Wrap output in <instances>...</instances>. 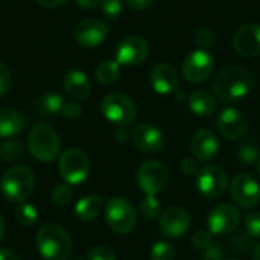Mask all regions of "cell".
<instances>
[{"mask_svg":"<svg viewBox=\"0 0 260 260\" xmlns=\"http://www.w3.org/2000/svg\"><path fill=\"white\" fill-rule=\"evenodd\" d=\"M254 85L253 73L242 66L224 69L213 81V93L222 102H235L245 98Z\"/></svg>","mask_w":260,"mask_h":260,"instance_id":"6da1fadb","label":"cell"},{"mask_svg":"<svg viewBox=\"0 0 260 260\" xmlns=\"http://www.w3.org/2000/svg\"><path fill=\"white\" fill-rule=\"evenodd\" d=\"M35 242L43 260H67L72 253V239L66 229L58 224L43 225Z\"/></svg>","mask_w":260,"mask_h":260,"instance_id":"7a4b0ae2","label":"cell"},{"mask_svg":"<svg viewBox=\"0 0 260 260\" xmlns=\"http://www.w3.org/2000/svg\"><path fill=\"white\" fill-rule=\"evenodd\" d=\"M35 187L34 172L23 165L12 166L0 180L2 195L11 203H24Z\"/></svg>","mask_w":260,"mask_h":260,"instance_id":"3957f363","label":"cell"},{"mask_svg":"<svg viewBox=\"0 0 260 260\" xmlns=\"http://www.w3.org/2000/svg\"><path fill=\"white\" fill-rule=\"evenodd\" d=\"M27 148L34 158L43 163L53 161L61 149V142L53 128L46 123L35 125L27 139Z\"/></svg>","mask_w":260,"mask_h":260,"instance_id":"277c9868","label":"cell"},{"mask_svg":"<svg viewBox=\"0 0 260 260\" xmlns=\"http://www.w3.org/2000/svg\"><path fill=\"white\" fill-rule=\"evenodd\" d=\"M105 221L113 232L126 235L133 232L137 224V212L134 206L125 198L114 197L105 207Z\"/></svg>","mask_w":260,"mask_h":260,"instance_id":"5b68a950","label":"cell"},{"mask_svg":"<svg viewBox=\"0 0 260 260\" xmlns=\"http://www.w3.org/2000/svg\"><path fill=\"white\" fill-rule=\"evenodd\" d=\"M102 114L119 126H128L134 122L137 110L134 102L122 93H110L101 102Z\"/></svg>","mask_w":260,"mask_h":260,"instance_id":"8992f818","label":"cell"},{"mask_svg":"<svg viewBox=\"0 0 260 260\" xmlns=\"http://www.w3.org/2000/svg\"><path fill=\"white\" fill-rule=\"evenodd\" d=\"M58 168L61 177L67 184H79L88 177L90 161L84 151L78 148H70L62 152Z\"/></svg>","mask_w":260,"mask_h":260,"instance_id":"52a82bcc","label":"cell"},{"mask_svg":"<svg viewBox=\"0 0 260 260\" xmlns=\"http://www.w3.org/2000/svg\"><path fill=\"white\" fill-rule=\"evenodd\" d=\"M169 183L168 168L155 160L145 161L137 171V184L146 195H155L161 192Z\"/></svg>","mask_w":260,"mask_h":260,"instance_id":"ba28073f","label":"cell"},{"mask_svg":"<svg viewBox=\"0 0 260 260\" xmlns=\"http://www.w3.org/2000/svg\"><path fill=\"white\" fill-rule=\"evenodd\" d=\"M215 69L213 55L207 50L198 49L192 52L183 62V76L192 84L206 81Z\"/></svg>","mask_w":260,"mask_h":260,"instance_id":"9c48e42d","label":"cell"},{"mask_svg":"<svg viewBox=\"0 0 260 260\" xmlns=\"http://www.w3.org/2000/svg\"><path fill=\"white\" fill-rule=\"evenodd\" d=\"M149 55L148 41L139 35H128L117 44L116 61L122 66L142 64Z\"/></svg>","mask_w":260,"mask_h":260,"instance_id":"30bf717a","label":"cell"},{"mask_svg":"<svg viewBox=\"0 0 260 260\" xmlns=\"http://www.w3.org/2000/svg\"><path fill=\"white\" fill-rule=\"evenodd\" d=\"M232 198L242 209H253L260 201L257 181L248 174H239L232 181Z\"/></svg>","mask_w":260,"mask_h":260,"instance_id":"8fae6325","label":"cell"},{"mask_svg":"<svg viewBox=\"0 0 260 260\" xmlns=\"http://www.w3.org/2000/svg\"><path fill=\"white\" fill-rule=\"evenodd\" d=\"M108 24L99 18H85L75 27V40L85 49L99 46L108 35Z\"/></svg>","mask_w":260,"mask_h":260,"instance_id":"7c38bea8","label":"cell"},{"mask_svg":"<svg viewBox=\"0 0 260 260\" xmlns=\"http://www.w3.org/2000/svg\"><path fill=\"white\" fill-rule=\"evenodd\" d=\"M239 221L241 216L236 207L229 204H221L210 210L207 216V227L212 235H227L236 230Z\"/></svg>","mask_w":260,"mask_h":260,"instance_id":"4fadbf2b","label":"cell"},{"mask_svg":"<svg viewBox=\"0 0 260 260\" xmlns=\"http://www.w3.org/2000/svg\"><path fill=\"white\" fill-rule=\"evenodd\" d=\"M227 174L218 166H206L197 175L198 190L207 198H218L227 189Z\"/></svg>","mask_w":260,"mask_h":260,"instance_id":"5bb4252c","label":"cell"},{"mask_svg":"<svg viewBox=\"0 0 260 260\" xmlns=\"http://www.w3.org/2000/svg\"><path fill=\"white\" fill-rule=\"evenodd\" d=\"M131 139H133L136 148L145 154L158 152L165 146L163 133L158 128H155L152 125H146V123H140V125L134 126V129L131 131Z\"/></svg>","mask_w":260,"mask_h":260,"instance_id":"9a60e30c","label":"cell"},{"mask_svg":"<svg viewBox=\"0 0 260 260\" xmlns=\"http://www.w3.org/2000/svg\"><path fill=\"white\" fill-rule=\"evenodd\" d=\"M235 50L245 58H254L260 55V24L242 26L233 38Z\"/></svg>","mask_w":260,"mask_h":260,"instance_id":"2e32d148","label":"cell"},{"mask_svg":"<svg viewBox=\"0 0 260 260\" xmlns=\"http://www.w3.org/2000/svg\"><path fill=\"white\" fill-rule=\"evenodd\" d=\"M247 117L236 108H224L218 116V129L224 137L230 140L241 139L247 133Z\"/></svg>","mask_w":260,"mask_h":260,"instance_id":"e0dca14e","label":"cell"},{"mask_svg":"<svg viewBox=\"0 0 260 260\" xmlns=\"http://www.w3.org/2000/svg\"><path fill=\"white\" fill-rule=\"evenodd\" d=\"M190 227V216L181 207L168 209L160 218V230L168 238H181Z\"/></svg>","mask_w":260,"mask_h":260,"instance_id":"ac0fdd59","label":"cell"},{"mask_svg":"<svg viewBox=\"0 0 260 260\" xmlns=\"http://www.w3.org/2000/svg\"><path fill=\"white\" fill-rule=\"evenodd\" d=\"M149 81L158 94H171L178 87V73L171 64H157L151 72Z\"/></svg>","mask_w":260,"mask_h":260,"instance_id":"d6986e66","label":"cell"},{"mask_svg":"<svg viewBox=\"0 0 260 260\" xmlns=\"http://www.w3.org/2000/svg\"><path fill=\"white\" fill-rule=\"evenodd\" d=\"M190 149L198 161H210L219 149L216 136L209 129H200L195 133L190 142Z\"/></svg>","mask_w":260,"mask_h":260,"instance_id":"ffe728a7","label":"cell"},{"mask_svg":"<svg viewBox=\"0 0 260 260\" xmlns=\"http://www.w3.org/2000/svg\"><path fill=\"white\" fill-rule=\"evenodd\" d=\"M62 84H64L66 93L75 101H85L90 96L91 85H90L88 76L78 69L69 70L62 79Z\"/></svg>","mask_w":260,"mask_h":260,"instance_id":"44dd1931","label":"cell"},{"mask_svg":"<svg viewBox=\"0 0 260 260\" xmlns=\"http://www.w3.org/2000/svg\"><path fill=\"white\" fill-rule=\"evenodd\" d=\"M24 128V117L15 108H0V137L8 139Z\"/></svg>","mask_w":260,"mask_h":260,"instance_id":"7402d4cb","label":"cell"},{"mask_svg":"<svg viewBox=\"0 0 260 260\" xmlns=\"http://www.w3.org/2000/svg\"><path fill=\"white\" fill-rule=\"evenodd\" d=\"M104 210V200L99 195H88L81 198L75 206V213L81 221H93Z\"/></svg>","mask_w":260,"mask_h":260,"instance_id":"603a6c76","label":"cell"},{"mask_svg":"<svg viewBox=\"0 0 260 260\" xmlns=\"http://www.w3.org/2000/svg\"><path fill=\"white\" fill-rule=\"evenodd\" d=\"M189 107L190 110L197 114V116H201V117H206V116H210L215 113L216 110V101L215 98L204 91V90H200V91H193L189 98Z\"/></svg>","mask_w":260,"mask_h":260,"instance_id":"cb8c5ba5","label":"cell"},{"mask_svg":"<svg viewBox=\"0 0 260 260\" xmlns=\"http://www.w3.org/2000/svg\"><path fill=\"white\" fill-rule=\"evenodd\" d=\"M64 99L62 96H59L58 93H46L41 94L37 101H35V111L40 113L41 116H53L56 113H59L64 107Z\"/></svg>","mask_w":260,"mask_h":260,"instance_id":"d4e9b609","label":"cell"},{"mask_svg":"<svg viewBox=\"0 0 260 260\" xmlns=\"http://www.w3.org/2000/svg\"><path fill=\"white\" fill-rule=\"evenodd\" d=\"M120 64L117 61H102L96 69V79L102 85H113L120 78Z\"/></svg>","mask_w":260,"mask_h":260,"instance_id":"484cf974","label":"cell"},{"mask_svg":"<svg viewBox=\"0 0 260 260\" xmlns=\"http://www.w3.org/2000/svg\"><path fill=\"white\" fill-rule=\"evenodd\" d=\"M15 219L20 225L30 227L37 222L38 219V212L37 209L29 204V203H20L15 209Z\"/></svg>","mask_w":260,"mask_h":260,"instance_id":"4316f807","label":"cell"},{"mask_svg":"<svg viewBox=\"0 0 260 260\" xmlns=\"http://www.w3.org/2000/svg\"><path fill=\"white\" fill-rule=\"evenodd\" d=\"M238 157L245 165H254L260 161V146L254 142H245L238 149Z\"/></svg>","mask_w":260,"mask_h":260,"instance_id":"83f0119b","label":"cell"},{"mask_svg":"<svg viewBox=\"0 0 260 260\" xmlns=\"http://www.w3.org/2000/svg\"><path fill=\"white\" fill-rule=\"evenodd\" d=\"M23 157V146L17 140H6L0 145V158L3 161H17Z\"/></svg>","mask_w":260,"mask_h":260,"instance_id":"f1b7e54d","label":"cell"},{"mask_svg":"<svg viewBox=\"0 0 260 260\" xmlns=\"http://www.w3.org/2000/svg\"><path fill=\"white\" fill-rule=\"evenodd\" d=\"M160 203L158 200L154 197V195H146L142 201H140V206H139V210H140V215L151 221V219H155L158 215H160Z\"/></svg>","mask_w":260,"mask_h":260,"instance_id":"f546056e","label":"cell"},{"mask_svg":"<svg viewBox=\"0 0 260 260\" xmlns=\"http://www.w3.org/2000/svg\"><path fill=\"white\" fill-rule=\"evenodd\" d=\"M175 248L169 242H157L151 248V259L152 260H174Z\"/></svg>","mask_w":260,"mask_h":260,"instance_id":"4dcf8cb0","label":"cell"},{"mask_svg":"<svg viewBox=\"0 0 260 260\" xmlns=\"http://www.w3.org/2000/svg\"><path fill=\"white\" fill-rule=\"evenodd\" d=\"M73 197V192H72V187L70 184H56L52 190V200L55 204L58 206H66Z\"/></svg>","mask_w":260,"mask_h":260,"instance_id":"1f68e13d","label":"cell"},{"mask_svg":"<svg viewBox=\"0 0 260 260\" xmlns=\"http://www.w3.org/2000/svg\"><path fill=\"white\" fill-rule=\"evenodd\" d=\"M245 232L250 238L259 239L260 238V212H251L244 219Z\"/></svg>","mask_w":260,"mask_h":260,"instance_id":"d6a6232c","label":"cell"},{"mask_svg":"<svg viewBox=\"0 0 260 260\" xmlns=\"http://www.w3.org/2000/svg\"><path fill=\"white\" fill-rule=\"evenodd\" d=\"M101 8L108 20H116L122 12V0H101Z\"/></svg>","mask_w":260,"mask_h":260,"instance_id":"836d02e7","label":"cell"},{"mask_svg":"<svg viewBox=\"0 0 260 260\" xmlns=\"http://www.w3.org/2000/svg\"><path fill=\"white\" fill-rule=\"evenodd\" d=\"M213 43H215V34H213L210 29L203 27V29H200V30L195 34V44H197L200 49L206 50V49L212 47Z\"/></svg>","mask_w":260,"mask_h":260,"instance_id":"e575fe53","label":"cell"},{"mask_svg":"<svg viewBox=\"0 0 260 260\" xmlns=\"http://www.w3.org/2000/svg\"><path fill=\"white\" fill-rule=\"evenodd\" d=\"M230 245H232L233 250L244 253V251H247L251 247V241H250V236L247 235V232L245 233L239 232V233H236V235H233L230 238Z\"/></svg>","mask_w":260,"mask_h":260,"instance_id":"d590c367","label":"cell"},{"mask_svg":"<svg viewBox=\"0 0 260 260\" xmlns=\"http://www.w3.org/2000/svg\"><path fill=\"white\" fill-rule=\"evenodd\" d=\"M87 260H116V253L108 247H94L88 251Z\"/></svg>","mask_w":260,"mask_h":260,"instance_id":"8d00e7d4","label":"cell"},{"mask_svg":"<svg viewBox=\"0 0 260 260\" xmlns=\"http://www.w3.org/2000/svg\"><path fill=\"white\" fill-rule=\"evenodd\" d=\"M210 244H212V233L209 230L197 232L192 238V245L197 250H206Z\"/></svg>","mask_w":260,"mask_h":260,"instance_id":"74e56055","label":"cell"},{"mask_svg":"<svg viewBox=\"0 0 260 260\" xmlns=\"http://www.w3.org/2000/svg\"><path fill=\"white\" fill-rule=\"evenodd\" d=\"M61 113L69 120H78L82 116V107L78 102H66Z\"/></svg>","mask_w":260,"mask_h":260,"instance_id":"f35d334b","label":"cell"},{"mask_svg":"<svg viewBox=\"0 0 260 260\" xmlns=\"http://www.w3.org/2000/svg\"><path fill=\"white\" fill-rule=\"evenodd\" d=\"M224 257H225V250L221 244L212 242L204 250V260H224Z\"/></svg>","mask_w":260,"mask_h":260,"instance_id":"ab89813d","label":"cell"},{"mask_svg":"<svg viewBox=\"0 0 260 260\" xmlns=\"http://www.w3.org/2000/svg\"><path fill=\"white\" fill-rule=\"evenodd\" d=\"M11 85V72L5 62L0 61V98L8 91Z\"/></svg>","mask_w":260,"mask_h":260,"instance_id":"60d3db41","label":"cell"},{"mask_svg":"<svg viewBox=\"0 0 260 260\" xmlns=\"http://www.w3.org/2000/svg\"><path fill=\"white\" fill-rule=\"evenodd\" d=\"M181 169L187 175H198L203 168L200 166L198 160H195V158H183L181 160Z\"/></svg>","mask_w":260,"mask_h":260,"instance_id":"b9f144b4","label":"cell"},{"mask_svg":"<svg viewBox=\"0 0 260 260\" xmlns=\"http://www.w3.org/2000/svg\"><path fill=\"white\" fill-rule=\"evenodd\" d=\"M125 3L134 11H143L149 8L154 3V0H125Z\"/></svg>","mask_w":260,"mask_h":260,"instance_id":"7bdbcfd3","label":"cell"},{"mask_svg":"<svg viewBox=\"0 0 260 260\" xmlns=\"http://www.w3.org/2000/svg\"><path fill=\"white\" fill-rule=\"evenodd\" d=\"M35 2L44 8H58V6L64 5L67 0H35Z\"/></svg>","mask_w":260,"mask_h":260,"instance_id":"ee69618b","label":"cell"},{"mask_svg":"<svg viewBox=\"0 0 260 260\" xmlns=\"http://www.w3.org/2000/svg\"><path fill=\"white\" fill-rule=\"evenodd\" d=\"M129 137H131V134L126 131V126H120V128L116 131V139H117V142H120V143L128 142Z\"/></svg>","mask_w":260,"mask_h":260,"instance_id":"f6af8a7d","label":"cell"},{"mask_svg":"<svg viewBox=\"0 0 260 260\" xmlns=\"http://www.w3.org/2000/svg\"><path fill=\"white\" fill-rule=\"evenodd\" d=\"M0 260H20L18 254L11 251V250H6V248H0Z\"/></svg>","mask_w":260,"mask_h":260,"instance_id":"bcb514c9","label":"cell"},{"mask_svg":"<svg viewBox=\"0 0 260 260\" xmlns=\"http://www.w3.org/2000/svg\"><path fill=\"white\" fill-rule=\"evenodd\" d=\"M76 3L84 9H94L98 5H101V0H76Z\"/></svg>","mask_w":260,"mask_h":260,"instance_id":"7dc6e473","label":"cell"},{"mask_svg":"<svg viewBox=\"0 0 260 260\" xmlns=\"http://www.w3.org/2000/svg\"><path fill=\"white\" fill-rule=\"evenodd\" d=\"M253 260H260V245L254 247L253 250Z\"/></svg>","mask_w":260,"mask_h":260,"instance_id":"c3c4849f","label":"cell"},{"mask_svg":"<svg viewBox=\"0 0 260 260\" xmlns=\"http://www.w3.org/2000/svg\"><path fill=\"white\" fill-rule=\"evenodd\" d=\"M3 233H5V219L0 213V239L3 238Z\"/></svg>","mask_w":260,"mask_h":260,"instance_id":"681fc988","label":"cell"},{"mask_svg":"<svg viewBox=\"0 0 260 260\" xmlns=\"http://www.w3.org/2000/svg\"><path fill=\"white\" fill-rule=\"evenodd\" d=\"M257 169H259V174H260V161H259V166H257Z\"/></svg>","mask_w":260,"mask_h":260,"instance_id":"f907efd6","label":"cell"},{"mask_svg":"<svg viewBox=\"0 0 260 260\" xmlns=\"http://www.w3.org/2000/svg\"><path fill=\"white\" fill-rule=\"evenodd\" d=\"M76 260H81V259H76Z\"/></svg>","mask_w":260,"mask_h":260,"instance_id":"816d5d0a","label":"cell"}]
</instances>
